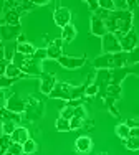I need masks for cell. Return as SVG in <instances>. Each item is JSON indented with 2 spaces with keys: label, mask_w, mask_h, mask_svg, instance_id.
<instances>
[{
  "label": "cell",
  "mask_w": 139,
  "mask_h": 155,
  "mask_svg": "<svg viewBox=\"0 0 139 155\" xmlns=\"http://www.w3.org/2000/svg\"><path fill=\"white\" fill-rule=\"evenodd\" d=\"M133 21H134L133 12H129V10H126V12L114 10V12H109L108 18L104 20V25L108 33H113L119 40L121 36H124L126 33L133 30Z\"/></svg>",
  "instance_id": "6da1fadb"
},
{
  "label": "cell",
  "mask_w": 139,
  "mask_h": 155,
  "mask_svg": "<svg viewBox=\"0 0 139 155\" xmlns=\"http://www.w3.org/2000/svg\"><path fill=\"white\" fill-rule=\"evenodd\" d=\"M93 66L96 69H116V68H124L127 66V53H114V54H100L94 58Z\"/></svg>",
  "instance_id": "7a4b0ae2"
},
{
  "label": "cell",
  "mask_w": 139,
  "mask_h": 155,
  "mask_svg": "<svg viewBox=\"0 0 139 155\" xmlns=\"http://www.w3.org/2000/svg\"><path fill=\"white\" fill-rule=\"evenodd\" d=\"M101 46H103L104 54H114V53H121L123 51L118 36H114L113 33H106L103 38H101Z\"/></svg>",
  "instance_id": "3957f363"
},
{
  "label": "cell",
  "mask_w": 139,
  "mask_h": 155,
  "mask_svg": "<svg viewBox=\"0 0 139 155\" xmlns=\"http://www.w3.org/2000/svg\"><path fill=\"white\" fill-rule=\"evenodd\" d=\"M22 27L20 25H5V23H2L0 25V40L2 41H17V38L22 35Z\"/></svg>",
  "instance_id": "277c9868"
},
{
  "label": "cell",
  "mask_w": 139,
  "mask_h": 155,
  "mask_svg": "<svg viewBox=\"0 0 139 155\" xmlns=\"http://www.w3.org/2000/svg\"><path fill=\"white\" fill-rule=\"evenodd\" d=\"M119 45H121V50L124 53H131L133 50H136L139 46V36H137L136 30L133 28L129 33H126L124 36H121V38H119Z\"/></svg>",
  "instance_id": "5b68a950"
},
{
  "label": "cell",
  "mask_w": 139,
  "mask_h": 155,
  "mask_svg": "<svg viewBox=\"0 0 139 155\" xmlns=\"http://www.w3.org/2000/svg\"><path fill=\"white\" fill-rule=\"evenodd\" d=\"M94 84H96L98 89H100V94L104 97L106 89H108V86L111 84V69H98L96 76H94Z\"/></svg>",
  "instance_id": "8992f818"
},
{
  "label": "cell",
  "mask_w": 139,
  "mask_h": 155,
  "mask_svg": "<svg viewBox=\"0 0 139 155\" xmlns=\"http://www.w3.org/2000/svg\"><path fill=\"white\" fill-rule=\"evenodd\" d=\"M86 63V56H80V58H75V56H68V54H63V56L58 60V64L63 66L66 69H80L83 68Z\"/></svg>",
  "instance_id": "52a82bcc"
},
{
  "label": "cell",
  "mask_w": 139,
  "mask_h": 155,
  "mask_svg": "<svg viewBox=\"0 0 139 155\" xmlns=\"http://www.w3.org/2000/svg\"><path fill=\"white\" fill-rule=\"evenodd\" d=\"M70 91H71V86L66 83H56L53 87V91L48 94V97L52 99H60V101H70L71 96H70Z\"/></svg>",
  "instance_id": "ba28073f"
},
{
  "label": "cell",
  "mask_w": 139,
  "mask_h": 155,
  "mask_svg": "<svg viewBox=\"0 0 139 155\" xmlns=\"http://www.w3.org/2000/svg\"><path fill=\"white\" fill-rule=\"evenodd\" d=\"M53 21L60 28H65L66 25H70V21H71V12H70L68 7H58L53 12Z\"/></svg>",
  "instance_id": "9c48e42d"
},
{
  "label": "cell",
  "mask_w": 139,
  "mask_h": 155,
  "mask_svg": "<svg viewBox=\"0 0 139 155\" xmlns=\"http://www.w3.org/2000/svg\"><path fill=\"white\" fill-rule=\"evenodd\" d=\"M61 48H63V40H61V36H60V38L53 40L48 45V48H46V58L52 60V61H58L63 56V50H61Z\"/></svg>",
  "instance_id": "30bf717a"
},
{
  "label": "cell",
  "mask_w": 139,
  "mask_h": 155,
  "mask_svg": "<svg viewBox=\"0 0 139 155\" xmlns=\"http://www.w3.org/2000/svg\"><path fill=\"white\" fill-rule=\"evenodd\" d=\"M5 107L8 110H12V112H15V114H22L25 109H27V104H25V101L18 94H12V96H8V99H7Z\"/></svg>",
  "instance_id": "8fae6325"
},
{
  "label": "cell",
  "mask_w": 139,
  "mask_h": 155,
  "mask_svg": "<svg viewBox=\"0 0 139 155\" xmlns=\"http://www.w3.org/2000/svg\"><path fill=\"white\" fill-rule=\"evenodd\" d=\"M55 84H56V78H55L53 73H42V76H40V91L43 94L48 96L53 91Z\"/></svg>",
  "instance_id": "7c38bea8"
},
{
  "label": "cell",
  "mask_w": 139,
  "mask_h": 155,
  "mask_svg": "<svg viewBox=\"0 0 139 155\" xmlns=\"http://www.w3.org/2000/svg\"><path fill=\"white\" fill-rule=\"evenodd\" d=\"M91 33H93L94 36H101V38H103L106 33H108L104 20H101V18L96 17V15H91Z\"/></svg>",
  "instance_id": "4fadbf2b"
},
{
  "label": "cell",
  "mask_w": 139,
  "mask_h": 155,
  "mask_svg": "<svg viewBox=\"0 0 139 155\" xmlns=\"http://www.w3.org/2000/svg\"><path fill=\"white\" fill-rule=\"evenodd\" d=\"M75 149H76V152H80V153L91 152V149H93V140H91V137H88V135H81V137L76 139Z\"/></svg>",
  "instance_id": "5bb4252c"
},
{
  "label": "cell",
  "mask_w": 139,
  "mask_h": 155,
  "mask_svg": "<svg viewBox=\"0 0 139 155\" xmlns=\"http://www.w3.org/2000/svg\"><path fill=\"white\" fill-rule=\"evenodd\" d=\"M129 73H131V68H127V66L111 69V84H119V86H121V83L126 79V76L129 74Z\"/></svg>",
  "instance_id": "9a60e30c"
},
{
  "label": "cell",
  "mask_w": 139,
  "mask_h": 155,
  "mask_svg": "<svg viewBox=\"0 0 139 155\" xmlns=\"http://www.w3.org/2000/svg\"><path fill=\"white\" fill-rule=\"evenodd\" d=\"M10 139H12V142H17V143H22L23 145L25 142H27L28 139H30V134H28V129L22 127V125H18L15 130L12 132V135H10Z\"/></svg>",
  "instance_id": "2e32d148"
},
{
  "label": "cell",
  "mask_w": 139,
  "mask_h": 155,
  "mask_svg": "<svg viewBox=\"0 0 139 155\" xmlns=\"http://www.w3.org/2000/svg\"><path fill=\"white\" fill-rule=\"evenodd\" d=\"M5 76L7 78H12V79H22V78H32L28 74H25L23 71H22L20 68H17L13 63H8V66H7L5 69Z\"/></svg>",
  "instance_id": "e0dca14e"
},
{
  "label": "cell",
  "mask_w": 139,
  "mask_h": 155,
  "mask_svg": "<svg viewBox=\"0 0 139 155\" xmlns=\"http://www.w3.org/2000/svg\"><path fill=\"white\" fill-rule=\"evenodd\" d=\"M20 15L22 13L18 12V10H8V12H5V15H3V23L5 25H20Z\"/></svg>",
  "instance_id": "ac0fdd59"
},
{
  "label": "cell",
  "mask_w": 139,
  "mask_h": 155,
  "mask_svg": "<svg viewBox=\"0 0 139 155\" xmlns=\"http://www.w3.org/2000/svg\"><path fill=\"white\" fill-rule=\"evenodd\" d=\"M75 38H76V28H75V25L70 23L65 28H61V40H63V43H71Z\"/></svg>",
  "instance_id": "d6986e66"
},
{
  "label": "cell",
  "mask_w": 139,
  "mask_h": 155,
  "mask_svg": "<svg viewBox=\"0 0 139 155\" xmlns=\"http://www.w3.org/2000/svg\"><path fill=\"white\" fill-rule=\"evenodd\" d=\"M0 120H12V122H15L18 124L20 122V114H15V112H12V110H8L7 107H2L0 109Z\"/></svg>",
  "instance_id": "ffe728a7"
},
{
  "label": "cell",
  "mask_w": 139,
  "mask_h": 155,
  "mask_svg": "<svg viewBox=\"0 0 139 155\" xmlns=\"http://www.w3.org/2000/svg\"><path fill=\"white\" fill-rule=\"evenodd\" d=\"M3 53H5V60L8 63H12L13 56L17 53V41H7L3 45Z\"/></svg>",
  "instance_id": "44dd1931"
},
{
  "label": "cell",
  "mask_w": 139,
  "mask_h": 155,
  "mask_svg": "<svg viewBox=\"0 0 139 155\" xmlns=\"http://www.w3.org/2000/svg\"><path fill=\"white\" fill-rule=\"evenodd\" d=\"M35 51H36V48L28 41L27 43H20V45L17 43V53L23 54V56H33Z\"/></svg>",
  "instance_id": "7402d4cb"
},
{
  "label": "cell",
  "mask_w": 139,
  "mask_h": 155,
  "mask_svg": "<svg viewBox=\"0 0 139 155\" xmlns=\"http://www.w3.org/2000/svg\"><path fill=\"white\" fill-rule=\"evenodd\" d=\"M86 86H88V84H81V86H71V91H70L71 99H70V101H80V99L85 97Z\"/></svg>",
  "instance_id": "603a6c76"
},
{
  "label": "cell",
  "mask_w": 139,
  "mask_h": 155,
  "mask_svg": "<svg viewBox=\"0 0 139 155\" xmlns=\"http://www.w3.org/2000/svg\"><path fill=\"white\" fill-rule=\"evenodd\" d=\"M121 94H123V89H121L119 84H109L108 89H106L104 97H111V99H114V101H118V99L121 97Z\"/></svg>",
  "instance_id": "cb8c5ba5"
},
{
  "label": "cell",
  "mask_w": 139,
  "mask_h": 155,
  "mask_svg": "<svg viewBox=\"0 0 139 155\" xmlns=\"http://www.w3.org/2000/svg\"><path fill=\"white\" fill-rule=\"evenodd\" d=\"M114 132H116V135H118V137L121 139V140H127V139H129L131 127H129V125H127L126 122H123V124H118V125H116Z\"/></svg>",
  "instance_id": "d4e9b609"
},
{
  "label": "cell",
  "mask_w": 139,
  "mask_h": 155,
  "mask_svg": "<svg viewBox=\"0 0 139 155\" xmlns=\"http://www.w3.org/2000/svg\"><path fill=\"white\" fill-rule=\"evenodd\" d=\"M10 145H12V139H10V135L0 134V155H5Z\"/></svg>",
  "instance_id": "484cf974"
},
{
  "label": "cell",
  "mask_w": 139,
  "mask_h": 155,
  "mask_svg": "<svg viewBox=\"0 0 139 155\" xmlns=\"http://www.w3.org/2000/svg\"><path fill=\"white\" fill-rule=\"evenodd\" d=\"M55 127H56L58 132H68V130H71L70 120L68 119H63V117H58L56 122H55Z\"/></svg>",
  "instance_id": "4316f807"
},
{
  "label": "cell",
  "mask_w": 139,
  "mask_h": 155,
  "mask_svg": "<svg viewBox=\"0 0 139 155\" xmlns=\"http://www.w3.org/2000/svg\"><path fill=\"white\" fill-rule=\"evenodd\" d=\"M36 149H38V147H36V142L33 139H28L27 142L23 143V153L25 155H32V153H35L36 152Z\"/></svg>",
  "instance_id": "83f0119b"
},
{
  "label": "cell",
  "mask_w": 139,
  "mask_h": 155,
  "mask_svg": "<svg viewBox=\"0 0 139 155\" xmlns=\"http://www.w3.org/2000/svg\"><path fill=\"white\" fill-rule=\"evenodd\" d=\"M18 125L15 122H12V120H3L2 122V134L5 135H12V132L15 130Z\"/></svg>",
  "instance_id": "f1b7e54d"
},
{
  "label": "cell",
  "mask_w": 139,
  "mask_h": 155,
  "mask_svg": "<svg viewBox=\"0 0 139 155\" xmlns=\"http://www.w3.org/2000/svg\"><path fill=\"white\" fill-rule=\"evenodd\" d=\"M5 155H25L23 153V145L22 143H17V142H12V145L8 147Z\"/></svg>",
  "instance_id": "f546056e"
},
{
  "label": "cell",
  "mask_w": 139,
  "mask_h": 155,
  "mask_svg": "<svg viewBox=\"0 0 139 155\" xmlns=\"http://www.w3.org/2000/svg\"><path fill=\"white\" fill-rule=\"evenodd\" d=\"M124 145L127 150H139V137H129L127 140H124Z\"/></svg>",
  "instance_id": "4dcf8cb0"
},
{
  "label": "cell",
  "mask_w": 139,
  "mask_h": 155,
  "mask_svg": "<svg viewBox=\"0 0 139 155\" xmlns=\"http://www.w3.org/2000/svg\"><path fill=\"white\" fill-rule=\"evenodd\" d=\"M100 8L106 10V12H114V0H98Z\"/></svg>",
  "instance_id": "1f68e13d"
},
{
  "label": "cell",
  "mask_w": 139,
  "mask_h": 155,
  "mask_svg": "<svg viewBox=\"0 0 139 155\" xmlns=\"http://www.w3.org/2000/svg\"><path fill=\"white\" fill-rule=\"evenodd\" d=\"M104 102H106V107L109 109V112H111L114 117H119V110L114 107V102H116L114 99H111V97H104Z\"/></svg>",
  "instance_id": "d6a6232c"
},
{
  "label": "cell",
  "mask_w": 139,
  "mask_h": 155,
  "mask_svg": "<svg viewBox=\"0 0 139 155\" xmlns=\"http://www.w3.org/2000/svg\"><path fill=\"white\" fill-rule=\"evenodd\" d=\"M83 124H85V119H81V117H76L73 116L71 120H70V125H71V130H76V129H81Z\"/></svg>",
  "instance_id": "836d02e7"
},
{
  "label": "cell",
  "mask_w": 139,
  "mask_h": 155,
  "mask_svg": "<svg viewBox=\"0 0 139 155\" xmlns=\"http://www.w3.org/2000/svg\"><path fill=\"white\" fill-rule=\"evenodd\" d=\"M100 94V89H98L96 84H88L86 86V91H85V96H88V97H94V96Z\"/></svg>",
  "instance_id": "e575fe53"
},
{
  "label": "cell",
  "mask_w": 139,
  "mask_h": 155,
  "mask_svg": "<svg viewBox=\"0 0 139 155\" xmlns=\"http://www.w3.org/2000/svg\"><path fill=\"white\" fill-rule=\"evenodd\" d=\"M114 10H119V12L129 10V2H126V0H114Z\"/></svg>",
  "instance_id": "d590c367"
},
{
  "label": "cell",
  "mask_w": 139,
  "mask_h": 155,
  "mask_svg": "<svg viewBox=\"0 0 139 155\" xmlns=\"http://www.w3.org/2000/svg\"><path fill=\"white\" fill-rule=\"evenodd\" d=\"M17 79H12V78H7V76H0V91L2 89H7V87H10L13 83H15Z\"/></svg>",
  "instance_id": "8d00e7d4"
},
{
  "label": "cell",
  "mask_w": 139,
  "mask_h": 155,
  "mask_svg": "<svg viewBox=\"0 0 139 155\" xmlns=\"http://www.w3.org/2000/svg\"><path fill=\"white\" fill-rule=\"evenodd\" d=\"M73 114H75V107H71V106H65L63 109H61V117L63 119H68V120H71V117H73Z\"/></svg>",
  "instance_id": "74e56055"
},
{
  "label": "cell",
  "mask_w": 139,
  "mask_h": 155,
  "mask_svg": "<svg viewBox=\"0 0 139 155\" xmlns=\"http://www.w3.org/2000/svg\"><path fill=\"white\" fill-rule=\"evenodd\" d=\"M33 56H35L38 61H40V60H45V58H46V50H36Z\"/></svg>",
  "instance_id": "f35d334b"
},
{
  "label": "cell",
  "mask_w": 139,
  "mask_h": 155,
  "mask_svg": "<svg viewBox=\"0 0 139 155\" xmlns=\"http://www.w3.org/2000/svg\"><path fill=\"white\" fill-rule=\"evenodd\" d=\"M86 3L90 5V8H91V12H93V13L96 12L98 8H100V3H98V0H88Z\"/></svg>",
  "instance_id": "ab89813d"
},
{
  "label": "cell",
  "mask_w": 139,
  "mask_h": 155,
  "mask_svg": "<svg viewBox=\"0 0 139 155\" xmlns=\"http://www.w3.org/2000/svg\"><path fill=\"white\" fill-rule=\"evenodd\" d=\"M7 66H8V61H7V60H0V76H5Z\"/></svg>",
  "instance_id": "60d3db41"
},
{
  "label": "cell",
  "mask_w": 139,
  "mask_h": 155,
  "mask_svg": "<svg viewBox=\"0 0 139 155\" xmlns=\"http://www.w3.org/2000/svg\"><path fill=\"white\" fill-rule=\"evenodd\" d=\"M129 137H139V127H137V125H134V127H131Z\"/></svg>",
  "instance_id": "b9f144b4"
},
{
  "label": "cell",
  "mask_w": 139,
  "mask_h": 155,
  "mask_svg": "<svg viewBox=\"0 0 139 155\" xmlns=\"http://www.w3.org/2000/svg\"><path fill=\"white\" fill-rule=\"evenodd\" d=\"M5 102H7V99L3 97V93L0 91V109H2V107H5Z\"/></svg>",
  "instance_id": "7bdbcfd3"
},
{
  "label": "cell",
  "mask_w": 139,
  "mask_h": 155,
  "mask_svg": "<svg viewBox=\"0 0 139 155\" xmlns=\"http://www.w3.org/2000/svg\"><path fill=\"white\" fill-rule=\"evenodd\" d=\"M17 43H18V45H20V43H27V38H25V35H23V33H22V35L17 38Z\"/></svg>",
  "instance_id": "ee69618b"
},
{
  "label": "cell",
  "mask_w": 139,
  "mask_h": 155,
  "mask_svg": "<svg viewBox=\"0 0 139 155\" xmlns=\"http://www.w3.org/2000/svg\"><path fill=\"white\" fill-rule=\"evenodd\" d=\"M98 155H108V152H100Z\"/></svg>",
  "instance_id": "f6af8a7d"
},
{
  "label": "cell",
  "mask_w": 139,
  "mask_h": 155,
  "mask_svg": "<svg viewBox=\"0 0 139 155\" xmlns=\"http://www.w3.org/2000/svg\"><path fill=\"white\" fill-rule=\"evenodd\" d=\"M0 20H2V13H0ZM0 25H2V23H0Z\"/></svg>",
  "instance_id": "bcb514c9"
}]
</instances>
